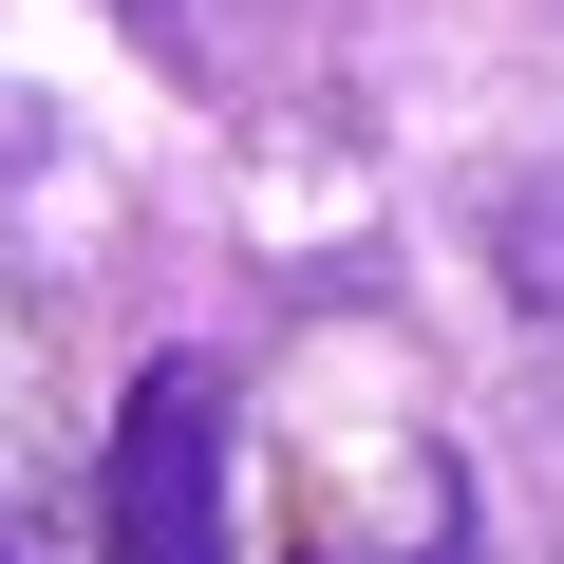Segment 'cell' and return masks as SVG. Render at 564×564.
I'll return each instance as SVG.
<instances>
[{"label":"cell","instance_id":"1","mask_svg":"<svg viewBox=\"0 0 564 564\" xmlns=\"http://www.w3.org/2000/svg\"><path fill=\"white\" fill-rule=\"evenodd\" d=\"M113 564H226V377L151 358L113 414Z\"/></svg>","mask_w":564,"mask_h":564},{"label":"cell","instance_id":"2","mask_svg":"<svg viewBox=\"0 0 564 564\" xmlns=\"http://www.w3.org/2000/svg\"><path fill=\"white\" fill-rule=\"evenodd\" d=\"M414 564H452V527H433V545H414Z\"/></svg>","mask_w":564,"mask_h":564},{"label":"cell","instance_id":"3","mask_svg":"<svg viewBox=\"0 0 564 564\" xmlns=\"http://www.w3.org/2000/svg\"><path fill=\"white\" fill-rule=\"evenodd\" d=\"M0 564H20V545H0Z\"/></svg>","mask_w":564,"mask_h":564}]
</instances>
